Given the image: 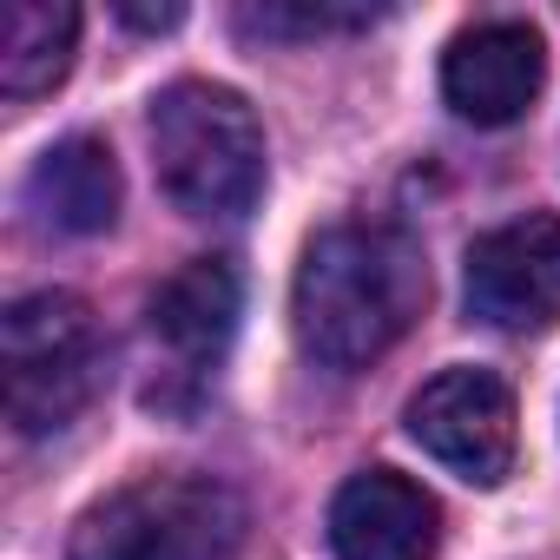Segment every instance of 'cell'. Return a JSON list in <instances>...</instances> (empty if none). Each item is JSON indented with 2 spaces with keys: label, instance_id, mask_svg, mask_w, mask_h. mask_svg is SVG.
Returning <instances> with one entry per match:
<instances>
[{
  "label": "cell",
  "instance_id": "5",
  "mask_svg": "<svg viewBox=\"0 0 560 560\" xmlns=\"http://www.w3.org/2000/svg\"><path fill=\"white\" fill-rule=\"evenodd\" d=\"M409 435L462 481L494 488L514 468L521 422H514V389L494 370H442L416 389L409 402Z\"/></svg>",
  "mask_w": 560,
  "mask_h": 560
},
{
  "label": "cell",
  "instance_id": "13",
  "mask_svg": "<svg viewBox=\"0 0 560 560\" xmlns=\"http://www.w3.org/2000/svg\"><path fill=\"white\" fill-rule=\"evenodd\" d=\"M119 21L126 27H145V34H165V27L185 21V8H178V0H172V8H132V0H119Z\"/></svg>",
  "mask_w": 560,
  "mask_h": 560
},
{
  "label": "cell",
  "instance_id": "2",
  "mask_svg": "<svg viewBox=\"0 0 560 560\" xmlns=\"http://www.w3.org/2000/svg\"><path fill=\"white\" fill-rule=\"evenodd\" d=\"M159 185L191 218H237L264 191V126L244 93L211 80H178L145 119Z\"/></svg>",
  "mask_w": 560,
  "mask_h": 560
},
{
  "label": "cell",
  "instance_id": "6",
  "mask_svg": "<svg viewBox=\"0 0 560 560\" xmlns=\"http://www.w3.org/2000/svg\"><path fill=\"white\" fill-rule=\"evenodd\" d=\"M468 311L494 330L560 324V218L527 211L468 244Z\"/></svg>",
  "mask_w": 560,
  "mask_h": 560
},
{
  "label": "cell",
  "instance_id": "12",
  "mask_svg": "<svg viewBox=\"0 0 560 560\" xmlns=\"http://www.w3.org/2000/svg\"><path fill=\"white\" fill-rule=\"evenodd\" d=\"M376 8H244L250 34H330V27H370Z\"/></svg>",
  "mask_w": 560,
  "mask_h": 560
},
{
  "label": "cell",
  "instance_id": "10",
  "mask_svg": "<svg viewBox=\"0 0 560 560\" xmlns=\"http://www.w3.org/2000/svg\"><path fill=\"white\" fill-rule=\"evenodd\" d=\"M119 198H126V178H119V159L106 139L93 132H73L60 145H47L27 172V205L40 211V224L67 231V237H93L119 218Z\"/></svg>",
  "mask_w": 560,
  "mask_h": 560
},
{
  "label": "cell",
  "instance_id": "8",
  "mask_svg": "<svg viewBox=\"0 0 560 560\" xmlns=\"http://www.w3.org/2000/svg\"><path fill=\"white\" fill-rule=\"evenodd\" d=\"M330 547L337 560H435L442 508L422 481L396 468H363L330 501Z\"/></svg>",
  "mask_w": 560,
  "mask_h": 560
},
{
  "label": "cell",
  "instance_id": "4",
  "mask_svg": "<svg viewBox=\"0 0 560 560\" xmlns=\"http://www.w3.org/2000/svg\"><path fill=\"white\" fill-rule=\"evenodd\" d=\"M106 350L93 304L73 291H34L0 317V376H8V422L21 435L67 429L100 389Z\"/></svg>",
  "mask_w": 560,
  "mask_h": 560
},
{
  "label": "cell",
  "instance_id": "1",
  "mask_svg": "<svg viewBox=\"0 0 560 560\" xmlns=\"http://www.w3.org/2000/svg\"><path fill=\"white\" fill-rule=\"evenodd\" d=\"M429 304L422 244L396 224H330L298 264V343L330 370H363L409 337Z\"/></svg>",
  "mask_w": 560,
  "mask_h": 560
},
{
  "label": "cell",
  "instance_id": "11",
  "mask_svg": "<svg viewBox=\"0 0 560 560\" xmlns=\"http://www.w3.org/2000/svg\"><path fill=\"white\" fill-rule=\"evenodd\" d=\"M80 47V8L67 0H8L0 8V93L34 100L54 93Z\"/></svg>",
  "mask_w": 560,
  "mask_h": 560
},
{
  "label": "cell",
  "instance_id": "3",
  "mask_svg": "<svg viewBox=\"0 0 560 560\" xmlns=\"http://www.w3.org/2000/svg\"><path fill=\"white\" fill-rule=\"evenodd\" d=\"M244 547V501L218 475H139L73 521L67 560H231Z\"/></svg>",
  "mask_w": 560,
  "mask_h": 560
},
{
  "label": "cell",
  "instance_id": "9",
  "mask_svg": "<svg viewBox=\"0 0 560 560\" xmlns=\"http://www.w3.org/2000/svg\"><path fill=\"white\" fill-rule=\"evenodd\" d=\"M237 311H244V284H237L231 257H191L152 291L145 317H152V343H165L172 363L185 376H198L237 337Z\"/></svg>",
  "mask_w": 560,
  "mask_h": 560
},
{
  "label": "cell",
  "instance_id": "7",
  "mask_svg": "<svg viewBox=\"0 0 560 560\" xmlns=\"http://www.w3.org/2000/svg\"><path fill=\"white\" fill-rule=\"evenodd\" d=\"M547 80V40L527 21H481L442 54V100L468 126H514Z\"/></svg>",
  "mask_w": 560,
  "mask_h": 560
}]
</instances>
